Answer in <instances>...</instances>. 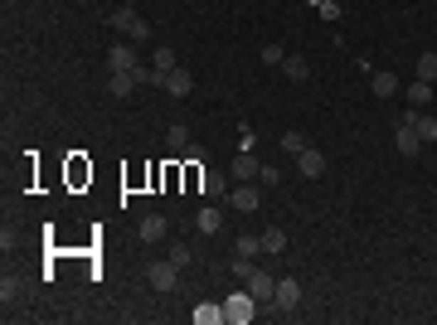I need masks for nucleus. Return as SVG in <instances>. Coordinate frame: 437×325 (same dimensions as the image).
<instances>
[{
	"label": "nucleus",
	"mask_w": 437,
	"mask_h": 325,
	"mask_svg": "<svg viewBox=\"0 0 437 325\" xmlns=\"http://www.w3.org/2000/svg\"><path fill=\"white\" fill-rule=\"evenodd\" d=\"M399 122H413V132L423 136V146H437V117H423V112H409Z\"/></svg>",
	"instance_id": "14"
},
{
	"label": "nucleus",
	"mask_w": 437,
	"mask_h": 325,
	"mask_svg": "<svg viewBox=\"0 0 437 325\" xmlns=\"http://www.w3.org/2000/svg\"><path fill=\"white\" fill-rule=\"evenodd\" d=\"M263 252H268V257H282V252H287V233H282V228H263Z\"/></svg>",
	"instance_id": "19"
},
{
	"label": "nucleus",
	"mask_w": 437,
	"mask_h": 325,
	"mask_svg": "<svg viewBox=\"0 0 437 325\" xmlns=\"http://www.w3.org/2000/svg\"><path fill=\"white\" fill-rule=\"evenodd\" d=\"M190 321L194 325H223V301H199L190 311Z\"/></svg>",
	"instance_id": "15"
},
{
	"label": "nucleus",
	"mask_w": 437,
	"mask_h": 325,
	"mask_svg": "<svg viewBox=\"0 0 437 325\" xmlns=\"http://www.w3.org/2000/svg\"><path fill=\"white\" fill-rule=\"evenodd\" d=\"M297 170L306 175V180H321V175H326V156H321L316 146H306V151L297 156Z\"/></svg>",
	"instance_id": "11"
},
{
	"label": "nucleus",
	"mask_w": 437,
	"mask_h": 325,
	"mask_svg": "<svg viewBox=\"0 0 437 325\" xmlns=\"http://www.w3.org/2000/svg\"><path fill=\"white\" fill-rule=\"evenodd\" d=\"M273 301H277V311H297V306H301V282L282 277V282H277V292H273Z\"/></svg>",
	"instance_id": "8"
},
{
	"label": "nucleus",
	"mask_w": 437,
	"mask_h": 325,
	"mask_svg": "<svg viewBox=\"0 0 437 325\" xmlns=\"http://www.w3.org/2000/svg\"><path fill=\"white\" fill-rule=\"evenodd\" d=\"M258 170H263V161H258L253 151H238V156L228 161V175H233V180H258Z\"/></svg>",
	"instance_id": "9"
},
{
	"label": "nucleus",
	"mask_w": 437,
	"mask_h": 325,
	"mask_svg": "<svg viewBox=\"0 0 437 325\" xmlns=\"http://www.w3.org/2000/svg\"><path fill=\"white\" fill-rule=\"evenodd\" d=\"M311 5L321 10V20H340V5H335V0H311Z\"/></svg>",
	"instance_id": "31"
},
{
	"label": "nucleus",
	"mask_w": 437,
	"mask_h": 325,
	"mask_svg": "<svg viewBox=\"0 0 437 325\" xmlns=\"http://www.w3.org/2000/svg\"><path fill=\"white\" fill-rule=\"evenodd\" d=\"M107 68H112V73H137V68H141V58H137V49H132V39L107 49Z\"/></svg>",
	"instance_id": "5"
},
{
	"label": "nucleus",
	"mask_w": 437,
	"mask_h": 325,
	"mask_svg": "<svg viewBox=\"0 0 437 325\" xmlns=\"http://www.w3.org/2000/svg\"><path fill=\"white\" fill-rule=\"evenodd\" d=\"M282 151H287V156H301V151H306V136L301 132H282Z\"/></svg>",
	"instance_id": "27"
},
{
	"label": "nucleus",
	"mask_w": 437,
	"mask_h": 325,
	"mask_svg": "<svg viewBox=\"0 0 437 325\" xmlns=\"http://www.w3.org/2000/svg\"><path fill=\"white\" fill-rule=\"evenodd\" d=\"M258 185H263V190H277V185H282V175H277L273 165H263V170H258Z\"/></svg>",
	"instance_id": "30"
},
{
	"label": "nucleus",
	"mask_w": 437,
	"mask_h": 325,
	"mask_svg": "<svg viewBox=\"0 0 437 325\" xmlns=\"http://www.w3.org/2000/svg\"><path fill=\"white\" fill-rule=\"evenodd\" d=\"M428 102H433V82L413 78V82H409V107H413V112H423Z\"/></svg>",
	"instance_id": "17"
},
{
	"label": "nucleus",
	"mask_w": 437,
	"mask_h": 325,
	"mask_svg": "<svg viewBox=\"0 0 437 325\" xmlns=\"http://www.w3.org/2000/svg\"><path fill=\"white\" fill-rule=\"evenodd\" d=\"M112 29H117V34H127L132 44H137V39H151V25L141 20L132 5H117V10H112Z\"/></svg>",
	"instance_id": "3"
},
{
	"label": "nucleus",
	"mask_w": 437,
	"mask_h": 325,
	"mask_svg": "<svg viewBox=\"0 0 437 325\" xmlns=\"http://www.w3.org/2000/svg\"><path fill=\"white\" fill-rule=\"evenodd\" d=\"M238 257H258V252H263V233H238Z\"/></svg>",
	"instance_id": "23"
},
{
	"label": "nucleus",
	"mask_w": 437,
	"mask_h": 325,
	"mask_svg": "<svg viewBox=\"0 0 437 325\" xmlns=\"http://www.w3.org/2000/svg\"><path fill=\"white\" fill-rule=\"evenodd\" d=\"M199 190H204V199H223V194H228V175L204 170V175H199Z\"/></svg>",
	"instance_id": "16"
},
{
	"label": "nucleus",
	"mask_w": 437,
	"mask_h": 325,
	"mask_svg": "<svg viewBox=\"0 0 437 325\" xmlns=\"http://www.w3.org/2000/svg\"><path fill=\"white\" fill-rule=\"evenodd\" d=\"M369 87H374V97H394V92H399V78L384 73V68H374V73H369Z\"/></svg>",
	"instance_id": "18"
},
{
	"label": "nucleus",
	"mask_w": 437,
	"mask_h": 325,
	"mask_svg": "<svg viewBox=\"0 0 437 325\" xmlns=\"http://www.w3.org/2000/svg\"><path fill=\"white\" fill-rule=\"evenodd\" d=\"M165 146H170L175 156H185V151H190V127H180V122H175V127L165 132Z\"/></svg>",
	"instance_id": "21"
},
{
	"label": "nucleus",
	"mask_w": 437,
	"mask_h": 325,
	"mask_svg": "<svg viewBox=\"0 0 437 325\" xmlns=\"http://www.w3.org/2000/svg\"><path fill=\"white\" fill-rule=\"evenodd\" d=\"M146 282H151V292H161V297H170L175 287H180V267L165 257V262H151L146 267Z\"/></svg>",
	"instance_id": "4"
},
{
	"label": "nucleus",
	"mask_w": 437,
	"mask_h": 325,
	"mask_svg": "<svg viewBox=\"0 0 437 325\" xmlns=\"http://www.w3.org/2000/svg\"><path fill=\"white\" fill-rule=\"evenodd\" d=\"M194 228H199L204 238H209V233H218V228H223V209H218V204H199V214H194Z\"/></svg>",
	"instance_id": "13"
},
{
	"label": "nucleus",
	"mask_w": 437,
	"mask_h": 325,
	"mask_svg": "<svg viewBox=\"0 0 437 325\" xmlns=\"http://www.w3.org/2000/svg\"><path fill=\"white\" fill-rule=\"evenodd\" d=\"M418 78L437 82V49H433V54H418Z\"/></svg>",
	"instance_id": "24"
},
{
	"label": "nucleus",
	"mask_w": 437,
	"mask_h": 325,
	"mask_svg": "<svg viewBox=\"0 0 437 325\" xmlns=\"http://www.w3.org/2000/svg\"><path fill=\"white\" fill-rule=\"evenodd\" d=\"M282 73H287L292 82H306V78H311V63H306L301 54H287V63H282Z\"/></svg>",
	"instance_id": "20"
},
{
	"label": "nucleus",
	"mask_w": 437,
	"mask_h": 325,
	"mask_svg": "<svg viewBox=\"0 0 437 325\" xmlns=\"http://www.w3.org/2000/svg\"><path fill=\"white\" fill-rule=\"evenodd\" d=\"M156 68H161V73L180 68V63H175V49H170V44H161V49H156Z\"/></svg>",
	"instance_id": "29"
},
{
	"label": "nucleus",
	"mask_w": 437,
	"mask_h": 325,
	"mask_svg": "<svg viewBox=\"0 0 437 325\" xmlns=\"http://www.w3.org/2000/svg\"><path fill=\"white\" fill-rule=\"evenodd\" d=\"M263 63H268V68H282V63H287V54H282V44H263Z\"/></svg>",
	"instance_id": "28"
},
{
	"label": "nucleus",
	"mask_w": 437,
	"mask_h": 325,
	"mask_svg": "<svg viewBox=\"0 0 437 325\" xmlns=\"http://www.w3.org/2000/svg\"><path fill=\"white\" fill-rule=\"evenodd\" d=\"M137 238H141V243H161V238H170V223H165V214H141Z\"/></svg>",
	"instance_id": "6"
},
{
	"label": "nucleus",
	"mask_w": 437,
	"mask_h": 325,
	"mask_svg": "<svg viewBox=\"0 0 437 325\" xmlns=\"http://www.w3.org/2000/svg\"><path fill=\"white\" fill-rule=\"evenodd\" d=\"M20 297H25V287H20V277H5V282H0V301L10 306V301H20Z\"/></svg>",
	"instance_id": "25"
},
{
	"label": "nucleus",
	"mask_w": 437,
	"mask_h": 325,
	"mask_svg": "<svg viewBox=\"0 0 437 325\" xmlns=\"http://www.w3.org/2000/svg\"><path fill=\"white\" fill-rule=\"evenodd\" d=\"M223 204H228L233 214H258V204H263V185H253V180H238L233 190L223 194Z\"/></svg>",
	"instance_id": "1"
},
{
	"label": "nucleus",
	"mask_w": 437,
	"mask_h": 325,
	"mask_svg": "<svg viewBox=\"0 0 437 325\" xmlns=\"http://www.w3.org/2000/svg\"><path fill=\"white\" fill-rule=\"evenodd\" d=\"M132 87H137V78H132V73H112V78H107V92H112V97H132Z\"/></svg>",
	"instance_id": "22"
},
{
	"label": "nucleus",
	"mask_w": 437,
	"mask_h": 325,
	"mask_svg": "<svg viewBox=\"0 0 437 325\" xmlns=\"http://www.w3.org/2000/svg\"><path fill=\"white\" fill-rule=\"evenodd\" d=\"M243 282H248V292H253L258 301H273V292H277V277H273V272H258V267H253Z\"/></svg>",
	"instance_id": "10"
},
{
	"label": "nucleus",
	"mask_w": 437,
	"mask_h": 325,
	"mask_svg": "<svg viewBox=\"0 0 437 325\" xmlns=\"http://www.w3.org/2000/svg\"><path fill=\"white\" fill-rule=\"evenodd\" d=\"M161 87L170 92V97H190V87H194V73H190V68H170Z\"/></svg>",
	"instance_id": "12"
},
{
	"label": "nucleus",
	"mask_w": 437,
	"mask_h": 325,
	"mask_svg": "<svg viewBox=\"0 0 437 325\" xmlns=\"http://www.w3.org/2000/svg\"><path fill=\"white\" fill-rule=\"evenodd\" d=\"M394 146H399V156H418V151H423V136L413 132V122H399V127H394Z\"/></svg>",
	"instance_id": "7"
},
{
	"label": "nucleus",
	"mask_w": 437,
	"mask_h": 325,
	"mask_svg": "<svg viewBox=\"0 0 437 325\" xmlns=\"http://www.w3.org/2000/svg\"><path fill=\"white\" fill-rule=\"evenodd\" d=\"M170 262H175V267H190V262H194V247L190 243H170Z\"/></svg>",
	"instance_id": "26"
},
{
	"label": "nucleus",
	"mask_w": 437,
	"mask_h": 325,
	"mask_svg": "<svg viewBox=\"0 0 437 325\" xmlns=\"http://www.w3.org/2000/svg\"><path fill=\"white\" fill-rule=\"evenodd\" d=\"M253 316H258V297H253V292H243V287L223 301V325H248Z\"/></svg>",
	"instance_id": "2"
}]
</instances>
